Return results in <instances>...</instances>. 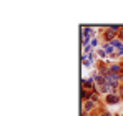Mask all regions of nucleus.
Returning a JSON list of instances; mask_svg holds the SVG:
<instances>
[{
    "mask_svg": "<svg viewBox=\"0 0 123 116\" xmlns=\"http://www.w3.org/2000/svg\"><path fill=\"white\" fill-rule=\"evenodd\" d=\"M97 106H98V104H97L95 101H92V99L82 101V111H85V113H92V111H95Z\"/></svg>",
    "mask_w": 123,
    "mask_h": 116,
    "instance_id": "nucleus-1",
    "label": "nucleus"
},
{
    "mask_svg": "<svg viewBox=\"0 0 123 116\" xmlns=\"http://www.w3.org/2000/svg\"><path fill=\"white\" fill-rule=\"evenodd\" d=\"M120 99H122V95H118V91H117V93L105 96V103L106 104H117V103H120Z\"/></svg>",
    "mask_w": 123,
    "mask_h": 116,
    "instance_id": "nucleus-2",
    "label": "nucleus"
},
{
    "mask_svg": "<svg viewBox=\"0 0 123 116\" xmlns=\"http://www.w3.org/2000/svg\"><path fill=\"white\" fill-rule=\"evenodd\" d=\"M82 61H83V66H92V63H93V55H92V53H90V55H85V53H83Z\"/></svg>",
    "mask_w": 123,
    "mask_h": 116,
    "instance_id": "nucleus-3",
    "label": "nucleus"
},
{
    "mask_svg": "<svg viewBox=\"0 0 123 116\" xmlns=\"http://www.w3.org/2000/svg\"><path fill=\"white\" fill-rule=\"evenodd\" d=\"M97 45H98V37H93L92 41H90V46H92V48H95Z\"/></svg>",
    "mask_w": 123,
    "mask_h": 116,
    "instance_id": "nucleus-4",
    "label": "nucleus"
},
{
    "mask_svg": "<svg viewBox=\"0 0 123 116\" xmlns=\"http://www.w3.org/2000/svg\"><path fill=\"white\" fill-rule=\"evenodd\" d=\"M98 57L100 58H108V55H106V52H105L103 48H100V50H98Z\"/></svg>",
    "mask_w": 123,
    "mask_h": 116,
    "instance_id": "nucleus-5",
    "label": "nucleus"
},
{
    "mask_svg": "<svg viewBox=\"0 0 123 116\" xmlns=\"http://www.w3.org/2000/svg\"><path fill=\"white\" fill-rule=\"evenodd\" d=\"M100 115H102V116H113L110 111H106V110H102V111H100Z\"/></svg>",
    "mask_w": 123,
    "mask_h": 116,
    "instance_id": "nucleus-6",
    "label": "nucleus"
},
{
    "mask_svg": "<svg viewBox=\"0 0 123 116\" xmlns=\"http://www.w3.org/2000/svg\"><path fill=\"white\" fill-rule=\"evenodd\" d=\"M118 38H120V40L123 41V27L120 28V32H118Z\"/></svg>",
    "mask_w": 123,
    "mask_h": 116,
    "instance_id": "nucleus-7",
    "label": "nucleus"
},
{
    "mask_svg": "<svg viewBox=\"0 0 123 116\" xmlns=\"http://www.w3.org/2000/svg\"><path fill=\"white\" fill-rule=\"evenodd\" d=\"M118 93H122V98H123V85L120 86V91H118Z\"/></svg>",
    "mask_w": 123,
    "mask_h": 116,
    "instance_id": "nucleus-8",
    "label": "nucleus"
},
{
    "mask_svg": "<svg viewBox=\"0 0 123 116\" xmlns=\"http://www.w3.org/2000/svg\"><path fill=\"white\" fill-rule=\"evenodd\" d=\"M90 116H102L100 113H93V115H90Z\"/></svg>",
    "mask_w": 123,
    "mask_h": 116,
    "instance_id": "nucleus-9",
    "label": "nucleus"
},
{
    "mask_svg": "<svg viewBox=\"0 0 123 116\" xmlns=\"http://www.w3.org/2000/svg\"><path fill=\"white\" fill-rule=\"evenodd\" d=\"M120 81H123V73H120Z\"/></svg>",
    "mask_w": 123,
    "mask_h": 116,
    "instance_id": "nucleus-10",
    "label": "nucleus"
},
{
    "mask_svg": "<svg viewBox=\"0 0 123 116\" xmlns=\"http://www.w3.org/2000/svg\"><path fill=\"white\" fill-rule=\"evenodd\" d=\"M120 116H123V111H122V115H120Z\"/></svg>",
    "mask_w": 123,
    "mask_h": 116,
    "instance_id": "nucleus-11",
    "label": "nucleus"
}]
</instances>
